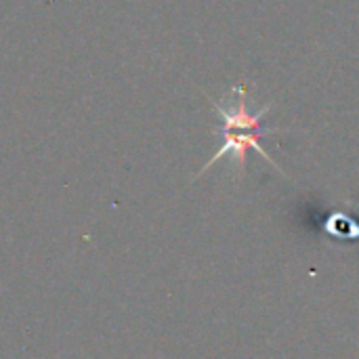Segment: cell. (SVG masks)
<instances>
[{"mask_svg":"<svg viewBox=\"0 0 359 359\" xmlns=\"http://www.w3.org/2000/svg\"><path fill=\"white\" fill-rule=\"evenodd\" d=\"M273 133H280V130H276V128H223V126H219V135H221L223 143L217 149V154L202 166V170L198 172V177L204 175L210 166H215L225 156H233V162H236L238 170L244 172V168H246V156H248L250 149H255L257 154H261L276 170H280L284 175V170L278 166V162H273V158L261 145V139L267 137V135H273Z\"/></svg>","mask_w":359,"mask_h":359,"instance_id":"6da1fadb","label":"cell"}]
</instances>
